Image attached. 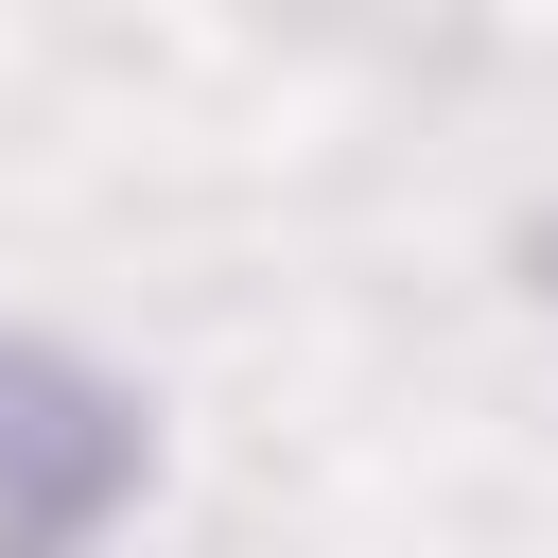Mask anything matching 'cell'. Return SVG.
Returning a JSON list of instances; mask_svg holds the SVG:
<instances>
[{"instance_id": "6da1fadb", "label": "cell", "mask_w": 558, "mask_h": 558, "mask_svg": "<svg viewBox=\"0 0 558 558\" xmlns=\"http://www.w3.org/2000/svg\"><path fill=\"white\" fill-rule=\"evenodd\" d=\"M140 488V401L35 331H0V558L35 541H87L105 506Z\"/></svg>"}]
</instances>
